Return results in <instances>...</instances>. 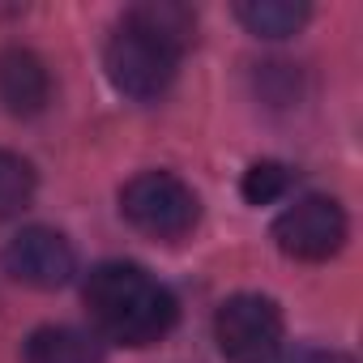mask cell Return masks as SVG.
<instances>
[{"mask_svg": "<svg viewBox=\"0 0 363 363\" xmlns=\"http://www.w3.org/2000/svg\"><path fill=\"white\" fill-rule=\"evenodd\" d=\"M179 60L184 52H175L171 43H162L158 35L141 30L137 22L120 18L116 35L107 39V52H103V69H107V82L133 99V103H154L171 90L175 73H179Z\"/></svg>", "mask_w": 363, "mask_h": 363, "instance_id": "2", "label": "cell"}, {"mask_svg": "<svg viewBox=\"0 0 363 363\" xmlns=\"http://www.w3.org/2000/svg\"><path fill=\"white\" fill-rule=\"evenodd\" d=\"M124 18L158 35L162 43H171L175 52H189L197 43V13L189 5H179V0H145V5H133Z\"/></svg>", "mask_w": 363, "mask_h": 363, "instance_id": "10", "label": "cell"}, {"mask_svg": "<svg viewBox=\"0 0 363 363\" xmlns=\"http://www.w3.org/2000/svg\"><path fill=\"white\" fill-rule=\"evenodd\" d=\"M346 210L333 197H299L274 223V240L291 261H329L346 244Z\"/></svg>", "mask_w": 363, "mask_h": 363, "instance_id": "5", "label": "cell"}, {"mask_svg": "<svg viewBox=\"0 0 363 363\" xmlns=\"http://www.w3.org/2000/svg\"><path fill=\"white\" fill-rule=\"evenodd\" d=\"M26 363H103V342L77 325H43L26 337Z\"/></svg>", "mask_w": 363, "mask_h": 363, "instance_id": "8", "label": "cell"}, {"mask_svg": "<svg viewBox=\"0 0 363 363\" xmlns=\"http://www.w3.org/2000/svg\"><path fill=\"white\" fill-rule=\"evenodd\" d=\"M0 103L9 116H39L52 103V73L30 48H5L0 52Z\"/></svg>", "mask_w": 363, "mask_h": 363, "instance_id": "7", "label": "cell"}, {"mask_svg": "<svg viewBox=\"0 0 363 363\" xmlns=\"http://www.w3.org/2000/svg\"><path fill=\"white\" fill-rule=\"evenodd\" d=\"M120 214L150 240H184L201 223V201L179 175L141 171L120 189Z\"/></svg>", "mask_w": 363, "mask_h": 363, "instance_id": "3", "label": "cell"}, {"mask_svg": "<svg viewBox=\"0 0 363 363\" xmlns=\"http://www.w3.org/2000/svg\"><path fill=\"white\" fill-rule=\"evenodd\" d=\"M82 299L94 320V337H107V342L133 346V350L162 342L179 320L175 295L150 269H141L133 261L94 265L82 286Z\"/></svg>", "mask_w": 363, "mask_h": 363, "instance_id": "1", "label": "cell"}, {"mask_svg": "<svg viewBox=\"0 0 363 363\" xmlns=\"http://www.w3.org/2000/svg\"><path fill=\"white\" fill-rule=\"evenodd\" d=\"M35 167L13 150H0V223L18 218L35 201Z\"/></svg>", "mask_w": 363, "mask_h": 363, "instance_id": "11", "label": "cell"}, {"mask_svg": "<svg viewBox=\"0 0 363 363\" xmlns=\"http://www.w3.org/2000/svg\"><path fill=\"white\" fill-rule=\"evenodd\" d=\"M235 18L257 39H291L308 26L312 9L303 0H244V5H235Z\"/></svg>", "mask_w": 363, "mask_h": 363, "instance_id": "9", "label": "cell"}, {"mask_svg": "<svg viewBox=\"0 0 363 363\" xmlns=\"http://www.w3.org/2000/svg\"><path fill=\"white\" fill-rule=\"evenodd\" d=\"M291 184H295V171L286 167V162H278V158H261V162H252L248 171H244V201L248 206H274L278 197H286L291 193Z\"/></svg>", "mask_w": 363, "mask_h": 363, "instance_id": "12", "label": "cell"}, {"mask_svg": "<svg viewBox=\"0 0 363 363\" xmlns=\"http://www.w3.org/2000/svg\"><path fill=\"white\" fill-rule=\"evenodd\" d=\"M214 342L227 363H274L286 346L282 308L269 295H231L214 312Z\"/></svg>", "mask_w": 363, "mask_h": 363, "instance_id": "4", "label": "cell"}, {"mask_svg": "<svg viewBox=\"0 0 363 363\" xmlns=\"http://www.w3.org/2000/svg\"><path fill=\"white\" fill-rule=\"evenodd\" d=\"M0 265L5 274L22 286H35V291H56L65 286L73 274H77V257H73V244L52 231V227H26L18 231L5 252H0Z\"/></svg>", "mask_w": 363, "mask_h": 363, "instance_id": "6", "label": "cell"}]
</instances>
